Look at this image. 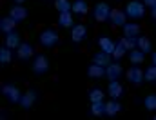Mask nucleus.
<instances>
[{
  "mask_svg": "<svg viewBox=\"0 0 156 120\" xmlns=\"http://www.w3.org/2000/svg\"><path fill=\"white\" fill-rule=\"evenodd\" d=\"M111 7H109V4L107 2H98L96 5H94V20L96 22H107L109 20V16H111Z\"/></svg>",
  "mask_w": 156,
  "mask_h": 120,
  "instance_id": "nucleus-3",
  "label": "nucleus"
},
{
  "mask_svg": "<svg viewBox=\"0 0 156 120\" xmlns=\"http://www.w3.org/2000/svg\"><path fill=\"white\" fill-rule=\"evenodd\" d=\"M144 4H145V5H149V7H153V5L156 4V0H144Z\"/></svg>",
  "mask_w": 156,
  "mask_h": 120,
  "instance_id": "nucleus-33",
  "label": "nucleus"
},
{
  "mask_svg": "<svg viewBox=\"0 0 156 120\" xmlns=\"http://www.w3.org/2000/svg\"><path fill=\"white\" fill-rule=\"evenodd\" d=\"M87 11H89V5H87L85 0H75V2H73V13H76V15H85Z\"/></svg>",
  "mask_w": 156,
  "mask_h": 120,
  "instance_id": "nucleus-24",
  "label": "nucleus"
},
{
  "mask_svg": "<svg viewBox=\"0 0 156 120\" xmlns=\"http://www.w3.org/2000/svg\"><path fill=\"white\" fill-rule=\"evenodd\" d=\"M120 111H122V106H120V102H116V98H113L111 102H105V115L115 117Z\"/></svg>",
  "mask_w": 156,
  "mask_h": 120,
  "instance_id": "nucleus-20",
  "label": "nucleus"
},
{
  "mask_svg": "<svg viewBox=\"0 0 156 120\" xmlns=\"http://www.w3.org/2000/svg\"><path fill=\"white\" fill-rule=\"evenodd\" d=\"M125 77H127V80H129L131 84L140 85V84L145 80V71H142L138 66H133V67H129V69L125 71Z\"/></svg>",
  "mask_w": 156,
  "mask_h": 120,
  "instance_id": "nucleus-4",
  "label": "nucleus"
},
{
  "mask_svg": "<svg viewBox=\"0 0 156 120\" xmlns=\"http://www.w3.org/2000/svg\"><path fill=\"white\" fill-rule=\"evenodd\" d=\"M55 7L58 13H67V11H73V4L69 0H55Z\"/></svg>",
  "mask_w": 156,
  "mask_h": 120,
  "instance_id": "nucleus-25",
  "label": "nucleus"
},
{
  "mask_svg": "<svg viewBox=\"0 0 156 120\" xmlns=\"http://www.w3.org/2000/svg\"><path fill=\"white\" fill-rule=\"evenodd\" d=\"M123 37H140V26L134 22L123 24Z\"/></svg>",
  "mask_w": 156,
  "mask_h": 120,
  "instance_id": "nucleus-17",
  "label": "nucleus"
},
{
  "mask_svg": "<svg viewBox=\"0 0 156 120\" xmlns=\"http://www.w3.org/2000/svg\"><path fill=\"white\" fill-rule=\"evenodd\" d=\"M129 60H131L134 66H138V64H142V62L145 60V53H144L142 49L136 47V49H133V51L129 53Z\"/></svg>",
  "mask_w": 156,
  "mask_h": 120,
  "instance_id": "nucleus-21",
  "label": "nucleus"
},
{
  "mask_svg": "<svg viewBox=\"0 0 156 120\" xmlns=\"http://www.w3.org/2000/svg\"><path fill=\"white\" fill-rule=\"evenodd\" d=\"M153 64H154V66H156V51H154V53H153Z\"/></svg>",
  "mask_w": 156,
  "mask_h": 120,
  "instance_id": "nucleus-35",
  "label": "nucleus"
},
{
  "mask_svg": "<svg viewBox=\"0 0 156 120\" xmlns=\"http://www.w3.org/2000/svg\"><path fill=\"white\" fill-rule=\"evenodd\" d=\"M98 47H100V51H104V53H107V55L113 56V53L116 49V44L113 42V38H109V37H100L98 38Z\"/></svg>",
  "mask_w": 156,
  "mask_h": 120,
  "instance_id": "nucleus-7",
  "label": "nucleus"
},
{
  "mask_svg": "<svg viewBox=\"0 0 156 120\" xmlns=\"http://www.w3.org/2000/svg\"><path fill=\"white\" fill-rule=\"evenodd\" d=\"M89 100H91V102L104 100V91H100V89H91V91H89Z\"/></svg>",
  "mask_w": 156,
  "mask_h": 120,
  "instance_id": "nucleus-31",
  "label": "nucleus"
},
{
  "mask_svg": "<svg viewBox=\"0 0 156 120\" xmlns=\"http://www.w3.org/2000/svg\"><path fill=\"white\" fill-rule=\"evenodd\" d=\"M15 26H16V20L11 18L9 15L0 20V29H2V33H11V31H15Z\"/></svg>",
  "mask_w": 156,
  "mask_h": 120,
  "instance_id": "nucleus-16",
  "label": "nucleus"
},
{
  "mask_svg": "<svg viewBox=\"0 0 156 120\" xmlns=\"http://www.w3.org/2000/svg\"><path fill=\"white\" fill-rule=\"evenodd\" d=\"M107 93H109V96L111 98H120L122 95H123V85L118 82V80H109V89H107Z\"/></svg>",
  "mask_w": 156,
  "mask_h": 120,
  "instance_id": "nucleus-10",
  "label": "nucleus"
},
{
  "mask_svg": "<svg viewBox=\"0 0 156 120\" xmlns=\"http://www.w3.org/2000/svg\"><path fill=\"white\" fill-rule=\"evenodd\" d=\"M122 75H123V69H122V66H120L118 62H111V64L105 67V77L109 80H118Z\"/></svg>",
  "mask_w": 156,
  "mask_h": 120,
  "instance_id": "nucleus-8",
  "label": "nucleus"
},
{
  "mask_svg": "<svg viewBox=\"0 0 156 120\" xmlns=\"http://www.w3.org/2000/svg\"><path fill=\"white\" fill-rule=\"evenodd\" d=\"M15 2H16V4H24L26 0H15Z\"/></svg>",
  "mask_w": 156,
  "mask_h": 120,
  "instance_id": "nucleus-36",
  "label": "nucleus"
},
{
  "mask_svg": "<svg viewBox=\"0 0 156 120\" xmlns=\"http://www.w3.org/2000/svg\"><path fill=\"white\" fill-rule=\"evenodd\" d=\"M109 56H111V55H107V53H104V51H98V53H94L93 62H94V64H98V66L107 67V66L111 64V58H109Z\"/></svg>",
  "mask_w": 156,
  "mask_h": 120,
  "instance_id": "nucleus-18",
  "label": "nucleus"
},
{
  "mask_svg": "<svg viewBox=\"0 0 156 120\" xmlns=\"http://www.w3.org/2000/svg\"><path fill=\"white\" fill-rule=\"evenodd\" d=\"M33 71H35L37 75H44V73L49 71V62H47V58H45L44 55H38V56L33 60Z\"/></svg>",
  "mask_w": 156,
  "mask_h": 120,
  "instance_id": "nucleus-6",
  "label": "nucleus"
},
{
  "mask_svg": "<svg viewBox=\"0 0 156 120\" xmlns=\"http://www.w3.org/2000/svg\"><path fill=\"white\" fill-rule=\"evenodd\" d=\"M151 16H153V18L156 20V4L153 5V7H151Z\"/></svg>",
  "mask_w": 156,
  "mask_h": 120,
  "instance_id": "nucleus-34",
  "label": "nucleus"
},
{
  "mask_svg": "<svg viewBox=\"0 0 156 120\" xmlns=\"http://www.w3.org/2000/svg\"><path fill=\"white\" fill-rule=\"evenodd\" d=\"M127 53V47L122 44V42H118L116 44V49H115V53H113V58L115 60H120V58H123V55Z\"/></svg>",
  "mask_w": 156,
  "mask_h": 120,
  "instance_id": "nucleus-30",
  "label": "nucleus"
},
{
  "mask_svg": "<svg viewBox=\"0 0 156 120\" xmlns=\"http://www.w3.org/2000/svg\"><path fill=\"white\" fill-rule=\"evenodd\" d=\"M11 62V47L4 45L0 49V64H9Z\"/></svg>",
  "mask_w": 156,
  "mask_h": 120,
  "instance_id": "nucleus-28",
  "label": "nucleus"
},
{
  "mask_svg": "<svg viewBox=\"0 0 156 120\" xmlns=\"http://www.w3.org/2000/svg\"><path fill=\"white\" fill-rule=\"evenodd\" d=\"M85 35H87L85 26H82V24L73 26V29H71V38H73V42H82V40L85 38Z\"/></svg>",
  "mask_w": 156,
  "mask_h": 120,
  "instance_id": "nucleus-14",
  "label": "nucleus"
},
{
  "mask_svg": "<svg viewBox=\"0 0 156 120\" xmlns=\"http://www.w3.org/2000/svg\"><path fill=\"white\" fill-rule=\"evenodd\" d=\"M58 26L60 27H71L73 26V15H71V11L58 15Z\"/></svg>",
  "mask_w": 156,
  "mask_h": 120,
  "instance_id": "nucleus-23",
  "label": "nucleus"
},
{
  "mask_svg": "<svg viewBox=\"0 0 156 120\" xmlns=\"http://www.w3.org/2000/svg\"><path fill=\"white\" fill-rule=\"evenodd\" d=\"M2 93H4V96H7L11 102H15V104H20V98H22V95H20L18 87H15L13 84H4V85H2Z\"/></svg>",
  "mask_w": 156,
  "mask_h": 120,
  "instance_id": "nucleus-5",
  "label": "nucleus"
},
{
  "mask_svg": "<svg viewBox=\"0 0 156 120\" xmlns=\"http://www.w3.org/2000/svg\"><path fill=\"white\" fill-rule=\"evenodd\" d=\"M125 15H127L129 18H133V20L142 18V16L145 15V4L140 2V0H131V2H127V5H125Z\"/></svg>",
  "mask_w": 156,
  "mask_h": 120,
  "instance_id": "nucleus-1",
  "label": "nucleus"
},
{
  "mask_svg": "<svg viewBox=\"0 0 156 120\" xmlns=\"http://www.w3.org/2000/svg\"><path fill=\"white\" fill-rule=\"evenodd\" d=\"M35 102H37V93H35L33 89L26 91V93L22 95V98H20V106H22L24 109H29Z\"/></svg>",
  "mask_w": 156,
  "mask_h": 120,
  "instance_id": "nucleus-12",
  "label": "nucleus"
},
{
  "mask_svg": "<svg viewBox=\"0 0 156 120\" xmlns=\"http://www.w3.org/2000/svg\"><path fill=\"white\" fill-rule=\"evenodd\" d=\"M91 113L94 117H104L105 115V102L98 100V102H91Z\"/></svg>",
  "mask_w": 156,
  "mask_h": 120,
  "instance_id": "nucleus-22",
  "label": "nucleus"
},
{
  "mask_svg": "<svg viewBox=\"0 0 156 120\" xmlns=\"http://www.w3.org/2000/svg\"><path fill=\"white\" fill-rule=\"evenodd\" d=\"M40 44L44 45V47H55L56 44H58V40H60V37H58V33L55 31V29H51V27H47V29H44L42 33H40Z\"/></svg>",
  "mask_w": 156,
  "mask_h": 120,
  "instance_id": "nucleus-2",
  "label": "nucleus"
},
{
  "mask_svg": "<svg viewBox=\"0 0 156 120\" xmlns=\"http://www.w3.org/2000/svg\"><path fill=\"white\" fill-rule=\"evenodd\" d=\"M138 49H142L145 55L151 53V40L147 37H138Z\"/></svg>",
  "mask_w": 156,
  "mask_h": 120,
  "instance_id": "nucleus-27",
  "label": "nucleus"
},
{
  "mask_svg": "<svg viewBox=\"0 0 156 120\" xmlns=\"http://www.w3.org/2000/svg\"><path fill=\"white\" fill-rule=\"evenodd\" d=\"M127 18V15H125V11H122V9H113L111 11V16H109V22L113 24V26H116V27H123V24L127 22L125 20Z\"/></svg>",
  "mask_w": 156,
  "mask_h": 120,
  "instance_id": "nucleus-9",
  "label": "nucleus"
},
{
  "mask_svg": "<svg viewBox=\"0 0 156 120\" xmlns=\"http://www.w3.org/2000/svg\"><path fill=\"white\" fill-rule=\"evenodd\" d=\"M16 53H18V56H20L22 60H27V58H31V56H33L35 49H33V45H31V44H27V42H22V44L18 45Z\"/></svg>",
  "mask_w": 156,
  "mask_h": 120,
  "instance_id": "nucleus-13",
  "label": "nucleus"
},
{
  "mask_svg": "<svg viewBox=\"0 0 156 120\" xmlns=\"http://www.w3.org/2000/svg\"><path fill=\"white\" fill-rule=\"evenodd\" d=\"M87 75L91 77V78H100V77H104L105 75V67L104 66H98V64H91L89 66V69H87Z\"/></svg>",
  "mask_w": 156,
  "mask_h": 120,
  "instance_id": "nucleus-19",
  "label": "nucleus"
},
{
  "mask_svg": "<svg viewBox=\"0 0 156 120\" xmlns=\"http://www.w3.org/2000/svg\"><path fill=\"white\" fill-rule=\"evenodd\" d=\"M153 118H154V120H156V117H153Z\"/></svg>",
  "mask_w": 156,
  "mask_h": 120,
  "instance_id": "nucleus-37",
  "label": "nucleus"
},
{
  "mask_svg": "<svg viewBox=\"0 0 156 120\" xmlns=\"http://www.w3.org/2000/svg\"><path fill=\"white\" fill-rule=\"evenodd\" d=\"M22 44V40L18 37L16 31H11V33H5V45L11 47V49H18V45Z\"/></svg>",
  "mask_w": 156,
  "mask_h": 120,
  "instance_id": "nucleus-15",
  "label": "nucleus"
},
{
  "mask_svg": "<svg viewBox=\"0 0 156 120\" xmlns=\"http://www.w3.org/2000/svg\"><path fill=\"white\" fill-rule=\"evenodd\" d=\"M120 42L127 47V51H133V49L138 47V37H123Z\"/></svg>",
  "mask_w": 156,
  "mask_h": 120,
  "instance_id": "nucleus-26",
  "label": "nucleus"
},
{
  "mask_svg": "<svg viewBox=\"0 0 156 120\" xmlns=\"http://www.w3.org/2000/svg\"><path fill=\"white\" fill-rule=\"evenodd\" d=\"M144 106L149 111H156V95H147L145 100H144Z\"/></svg>",
  "mask_w": 156,
  "mask_h": 120,
  "instance_id": "nucleus-29",
  "label": "nucleus"
},
{
  "mask_svg": "<svg viewBox=\"0 0 156 120\" xmlns=\"http://www.w3.org/2000/svg\"><path fill=\"white\" fill-rule=\"evenodd\" d=\"M9 16L15 18L16 22H22V20L27 16V11H26V7H22V4H16V5H13V7L9 9Z\"/></svg>",
  "mask_w": 156,
  "mask_h": 120,
  "instance_id": "nucleus-11",
  "label": "nucleus"
},
{
  "mask_svg": "<svg viewBox=\"0 0 156 120\" xmlns=\"http://www.w3.org/2000/svg\"><path fill=\"white\" fill-rule=\"evenodd\" d=\"M145 80H149V82H154L156 80V66L154 64H151V66L145 69Z\"/></svg>",
  "mask_w": 156,
  "mask_h": 120,
  "instance_id": "nucleus-32",
  "label": "nucleus"
}]
</instances>
